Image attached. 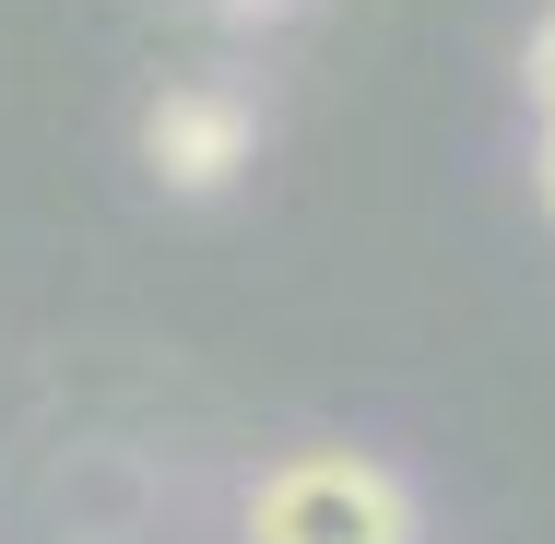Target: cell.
I'll return each instance as SVG.
<instances>
[{
  "label": "cell",
  "mask_w": 555,
  "mask_h": 544,
  "mask_svg": "<svg viewBox=\"0 0 555 544\" xmlns=\"http://www.w3.org/2000/svg\"><path fill=\"white\" fill-rule=\"evenodd\" d=\"M248 154H260V107H248L236 84H166V96L142 107V166H154L178 202L224 190Z\"/></svg>",
  "instance_id": "7a4b0ae2"
},
{
  "label": "cell",
  "mask_w": 555,
  "mask_h": 544,
  "mask_svg": "<svg viewBox=\"0 0 555 544\" xmlns=\"http://www.w3.org/2000/svg\"><path fill=\"white\" fill-rule=\"evenodd\" d=\"M248 544H414V485L366 450H296L260 473Z\"/></svg>",
  "instance_id": "6da1fadb"
},
{
  "label": "cell",
  "mask_w": 555,
  "mask_h": 544,
  "mask_svg": "<svg viewBox=\"0 0 555 544\" xmlns=\"http://www.w3.org/2000/svg\"><path fill=\"white\" fill-rule=\"evenodd\" d=\"M532 96H544V118H555V12L532 24Z\"/></svg>",
  "instance_id": "3957f363"
},
{
  "label": "cell",
  "mask_w": 555,
  "mask_h": 544,
  "mask_svg": "<svg viewBox=\"0 0 555 544\" xmlns=\"http://www.w3.org/2000/svg\"><path fill=\"white\" fill-rule=\"evenodd\" d=\"M544 214H555V130H544Z\"/></svg>",
  "instance_id": "277c9868"
}]
</instances>
